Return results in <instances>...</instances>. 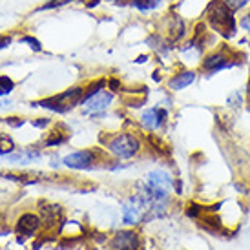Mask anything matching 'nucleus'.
<instances>
[{"label": "nucleus", "instance_id": "8", "mask_svg": "<svg viewBox=\"0 0 250 250\" xmlns=\"http://www.w3.org/2000/svg\"><path fill=\"white\" fill-rule=\"evenodd\" d=\"M167 119V110H161V108H152L143 113L141 117V125L146 130H155V128H161L163 123Z\"/></svg>", "mask_w": 250, "mask_h": 250}, {"label": "nucleus", "instance_id": "15", "mask_svg": "<svg viewBox=\"0 0 250 250\" xmlns=\"http://www.w3.org/2000/svg\"><path fill=\"white\" fill-rule=\"evenodd\" d=\"M15 150L13 139L6 135V133H0V155H9Z\"/></svg>", "mask_w": 250, "mask_h": 250}, {"label": "nucleus", "instance_id": "3", "mask_svg": "<svg viewBox=\"0 0 250 250\" xmlns=\"http://www.w3.org/2000/svg\"><path fill=\"white\" fill-rule=\"evenodd\" d=\"M106 148L121 159H132L141 150V141L133 133H119L106 143Z\"/></svg>", "mask_w": 250, "mask_h": 250}, {"label": "nucleus", "instance_id": "17", "mask_svg": "<svg viewBox=\"0 0 250 250\" xmlns=\"http://www.w3.org/2000/svg\"><path fill=\"white\" fill-rule=\"evenodd\" d=\"M223 2H225V4H227V6H229L234 13H236V11H239V9H243L250 0H223Z\"/></svg>", "mask_w": 250, "mask_h": 250}, {"label": "nucleus", "instance_id": "6", "mask_svg": "<svg viewBox=\"0 0 250 250\" xmlns=\"http://www.w3.org/2000/svg\"><path fill=\"white\" fill-rule=\"evenodd\" d=\"M141 245L139 234L132 230H121L111 239V249L115 250H137Z\"/></svg>", "mask_w": 250, "mask_h": 250}, {"label": "nucleus", "instance_id": "23", "mask_svg": "<svg viewBox=\"0 0 250 250\" xmlns=\"http://www.w3.org/2000/svg\"><path fill=\"white\" fill-rule=\"evenodd\" d=\"M11 42H13V41H11V37H2V35H0V49L7 48Z\"/></svg>", "mask_w": 250, "mask_h": 250}, {"label": "nucleus", "instance_id": "21", "mask_svg": "<svg viewBox=\"0 0 250 250\" xmlns=\"http://www.w3.org/2000/svg\"><path fill=\"white\" fill-rule=\"evenodd\" d=\"M199 214H201V207H199V205H195V203H192L187 210V215L188 217H197Z\"/></svg>", "mask_w": 250, "mask_h": 250}, {"label": "nucleus", "instance_id": "25", "mask_svg": "<svg viewBox=\"0 0 250 250\" xmlns=\"http://www.w3.org/2000/svg\"><path fill=\"white\" fill-rule=\"evenodd\" d=\"M48 123H49L48 119H42V121H35V123H33V126H37V128H44Z\"/></svg>", "mask_w": 250, "mask_h": 250}, {"label": "nucleus", "instance_id": "24", "mask_svg": "<svg viewBox=\"0 0 250 250\" xmlns=\"http://www.w3.org/2000/svg\"><path fill=\"white\" fill-rule=\"evenodd\" d=\"M6 123L7 125H11V126H22L21 119H6Z\"/></svg>", "mask_w": 250, "mask_h": 250}, {"label": "nucleus", "instance_id": "22", "mask_svg": "<svg viewBox=\"0 0 250 250\" xmlns=\"http://www.w3.org/2000/svg\"><path fill=\"white\" fill-rule=\"evenodd\" d=\"M239 24H241V28H243L245 31L250 35V11L247 15H243V19H241V22H239Z\"/></svg>", "mask_w": 250, "mask_h": 250}, {"label": "nucleus", "instance_id": "18", "mask_svg": "<svg viewBox=\"0 0 250 250\" xmlns=\"http://www.w3.org/2000/svg\"><path fill=\"white\" fill-rule=\"evenodd\" d=\"M73 0H51L48 4H44L41 9H53V7H59V6H66V4H70Z\"/></svg>", "mask_w": 250, "mask_h": 250}, {"label": "nucleus", "instance_id": "11", "mask_svg": "<svg viewBox=\"0 0 250 250\" xmlns=\"http://www.w3.org/2000/svg\"><path fill=\"white\" fill-rule=\"evenodd\" d=\"M168 33H170V42H179L183 37L187 35L185 21L177 15H174L172 21H170V26H168Z\"/></svg>", "mask_w": 250, "mask_h": 250}, {"label": "nucleus", "instance_id": "20", "mask_svg": "<svg viewBox=\"0 0 250 250\" xmlns=\"http://www.w3.org/2000/svg\"><path fill=\"white\" fill-rule=\"evenodd\" d=\"M64 141H66V137H64V135H61V133H57V135H53V137H49V139H46V146L61 145V143H64Z\"/></svg>", "mask_w": 250, "mask_h": 250}, {"label": "nucleus", "instance_id": "2", "mask_svg": "<svg viewBox=\"0 0 250 250\" xmlns=\"http://www.w3.org/2000/svg\"><path fill=\"white\" fill-rule=\"evenodd\" d=\"M83 97H84V88L75 86V88H70V90L61 93V95H55V97H51V99L41 101L39 106L48 108V110L55 111V113H66V111L71 110L73 106L81 104Z\"/></svg>", "mask_w": 250, "mask_h": 250}, {"label": "nucleus", "instance_id": "16", "mask_svg": "<svg viewBox=\"0 0 250 250\" xmlns=\"http://www.w3.org/2000/svg\"><path fill=\"white\" fill-rule=\"evenodd\" d=\"M13 88H15V84L9 77H2V79H0V95H7Z\"/></svg>", "mask_w": 250, "mask_h": 250}, {"label": "nucleus", "instance_id": "10", "mask_svg": "<svg viewBox=\"0 0 250 250\" xmlns=\"http://www.w3.org/2000/svg\"><path fill=\"white\" fill-rule=\"evenodd\" d=\"M195 81V71H190V70H185V71H179L177 75H174L170 79V83H168V88L170 90H183V88H187L190 84Z\"/></svg>", "mask_w": 250, "mask_h": 250}, {"label": "nucleus", "instance_id": "1", "mask_svg": "<svg viewBox=\"0 0 250 250\" xmlns=\"http://www.w3.org/2000/svg\"><path fill=\"white\" fill-rule=\"evenodd\" d=\"M205 17H207V22H208L210 28L217 31L221 37L230 39V37L236 35L237 24L234 11L223 0H210L207 9H205Z\"/></svg>", "mask_w": 250, "mask_h": 250}, {"label": "nucleus", "instance_id": "13", "mask_svg": "<svg viewBox=\"0 0 250 250\" xmlns=\"http://www.w3.org/2000/svg\"><path fill=\"white\" fill-rule=\"evenodd\" d=\"M41 210H42V215H44V221L48 219L49 223L55 221L57 217L61 215V207H57V205H48V203H46V207L42 205Z\"/></svg>", "mask_w": 250, "mask_h": 250}, {"label": "nucleus", "instance_id": "9", "mask_svg": "<svg viewBox=\"0 0 250 250\" xmlns=\"http://www.w3.org/2000/svg\"><path fill=\"white\" fill-rule=\"evenodd\" d=\"M39 227H41V217L35 214H24L17 221V232L24 236H31L35 230H39Z\"/></svg>", "mask_w": 250, "mask_h": 250}, {"label": "nucleus", "instance_id": "27", "mask_svg": "<svg viewBox=\"0 0 250 250\" xmlns=\"http://www.w3.org/2000/svg\"><path fill=\"white\" fill-rule=\"evenodd\" d=\"M249 93H250V83H249Z\"/></svg>", "mask_w": 250, "mask_h": 250}, {"label": "nucleus", "instance_id": "26", "mask_svg": "<svg viewBox=\"0 0 250 250\" xmlns=\"http://www.w3.org/2000/svg\"><path fill=\"white\" fill-rule=\"evenodd\" d=\"M110 86H111V90L113 91H117L119 88H121V84H119L117 81H110Z\"/></svg>", "mask_w": 250, "mask_h": 250}, {"label": "nucleus", "instance_id": "5", "mask_svg": "<svg viewBox=\"0 0 250 250\" xmlns=\"http://www.w3.org/2000/svg\"><path fill=\"white\" fill-rule=\"evenodd\" d=\"M232 57H230L229 49H219V51H215L212 55H208L205 61H203V68L207 71H219V70H225V68H230V66H234L236 61H230Z\"/></svg>", "mask_w": 250, "mask_h": 250}, {"label": "nucleus", "instance_id": "19", "mask_svg": "<svg viewBox=\"0 0 250 250\" xmlns=\"http://www.w3.org/2000/svg\"><path fill=\"white\" fill-rule=\"evenodd\" d=\"M22 42H26L29 48H33L35 51H41V49H42L41 42L37 41V39H33V37H24V39H22Z\"/></svg>", "mask_w": 250, "mask_h": 250}, {"label": "nucleus", "instance_id": "14", "mask_svg": "<svg viewBox=\"0 0 250 250\" xmlns=\"http://www.w3.org/2000/svg\"><path fill=\"white\" fill-rule=\"evenodd\" d=\"M161 4V0H132V6L139 11H153Z\"/></svg>", "mask_w": 250, "mask_h": 250}, {"label": "nucleus", "instance_id": "7", "mask_svg": "<svg viewBox=\"0 0 250 250\" xmlns=\"http://www.w3.org/2000/svg\"><path fill=\"white\" fill-rule=\"evenodd\" d=\"M111 101H113V93L101 90L91 99H88L86 103H83V104L86 106L88 111H91V113H99V111H104L106 108L111 104Z\"/></svg>", "mask_w": 250, "mask_h": 250}, {"label": "nucleus", "instance_id": "4", "mask_svg": "<svg viewBox=\"0 0 250 250\" xmlns=\"http://www.w3.org/2000/svg\"><path fill=\"white\" fill-rule=\"evenodd\" d=\"M97 161V152L95 150H83V152L70 153L64 157V165L73 170H86L93 167V163Z\"/></svg>", "mask_w": 250, "mask_h": 250}, {"label": "nucleus", "instance_id": "12", "mask_svg": "<svg viewBox=\"0 0 250 250\" xmlns=\"http://www.w3.org/2000/svg\"><path fill=\"white\" fill-rule=\"evenodd\" d=\"M146 183H150L153 187L163 188V190H168V192H170V188H172V179H170V175L165 174V172H152V174H148Z\"/></svg>", "mask_w": 250, "mask_h": 250}]
</instances>
